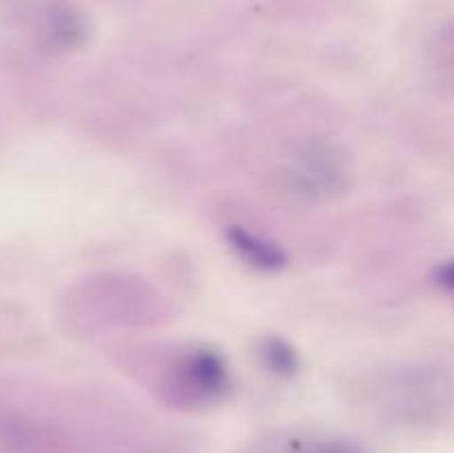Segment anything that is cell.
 Instances as JSON below:
<instances>
[{
    "label": "cell",
    "instance_id": "obj_1",
    "mask_svg": "<svg viewBox=\"0 0 454 453\" xmlns=\"http://www.w3.org/2000/svg\"><path fill=\"white\" fill-rule=\"evenodd\" d=\"M180 382L193 398L215 400L229 389V367L213 349H195L182 360Z\"/></svg>",
    "mask_w": 454,
    "mask_h": 453
},
{
    "label": "cell",
    "instance_id": "obj_6",
    "mask_svg": "<svg viewBox=\"0 0 454 453\" xmlns=\"http://www.w3.org/2000/svg\"><path fill=\"white\" fill-rule=\"evenodd\" d=\"M437 282L442 284L443 289H446L448 293H452L454 296V258L452 260L443 262L442 266L437 269Z\"/></svg>",
    "mask_w": 454,
    "mask_h": 453
},
{
    "label": "cell",
    "instance_id": "obj_3",
    "mask_svg": "<svg viewBox=\"0 0 454 453\" xmlns=\"http://www.w3.org/2000/svg\"><path fill=\"white\" fill-rule=\"evenodd\" d=\"M226 238H229L233 251L238 253L247 265L255 266V269L278 271L286 265V256H284V251L278 244L269 242V240H262L260 235L251 234V231L233 226V229H229Z\"/></svg>",
    "mask_w": 454,
    "mask_h": 453
},
{
    "label": "cell",
    "instance_id": "obj_5",
    "mask_svg": "<svg viewBox=\"0 0 454 453\" xmlns=\"http://www.w3.org/2000/svg\"><path fill=\"white\" fill-rule=\"evenodd\" d=\"M291 453H364L359 444L341 438H326V440H309L293 447Z\"/></svg>",
    "mask_w": 454,
    "mask_h": 453
},
{
    "label": "cell",
    "instance_id": "obj_4",
    "mask_svg": "<svg viewBox=\"0 0 454 453\" xmlns=\"http://www.w3.org/2000/svg\"><path fill=\"white\" fill-rule=\"evenodd\" d=\"M262 360L278 376H293L300 369V355L284 338H266L262 342Z\"/></svg>",
    "mask_w": 454,
    "mask_h": 453
},
{
    "label": "cell",
    "instance_id": "obj_2",
    "mask_svg": "<svg viewBox=\"0 0 454 453\" xmlns=\"http://www.w3.org/2000/svg\"><path fill=\"white\" fill-rule=\"evenodd\" d=\"M44 36L56 49H75L87 43L89 20L78 7L65 0H53L43 12Z\"/></svg>",
    "mask_w": 454,
    "mask_h": 453
}]
</instances>
